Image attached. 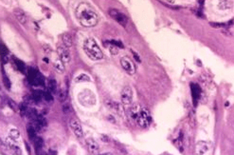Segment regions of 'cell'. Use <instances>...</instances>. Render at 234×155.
I'll return each mask as SVG.
<instances>
[{
  "instance_id": "6da1fadb",
  "label": "cell",
  "mask_w": 234,
  "mask_h": 155,
  "mask_svg": "<svg viewBox=\"0 0 234 155\" xmlns=\"http://www.w3.org/2000/svg\"><path fill=\"white\" fill-rule=\"evenodd\" d=\"M76 17L83 27H94L98 24L97 13L87 3H81L76 9Z\"/></svg>"
},
{
  "instance_id": "7a4b0ae2",
  "label": "cell",
  "mask_w": 234,
  "mask_h": 155,
  "mask_svg": "<svg viewBox=\"0 0 234 155\" xmlns=\"http://www.w3.org/2000/svg\"><path fill=\"white\" fill-rule=\"evenodd\" d=\"M83 50L90 59L98 61L103 58V54L101 48L98 46L97 42L93 38H87L83 43Z\"/></svg>"
},
{
  "instance_id": "3957f363",
  "label": "cell",
  "mask_w": 234,
  "mask_h": 155,
  "mask_svg": "<svg viewBox=\"0 0 234 155\" xmlns=\"http://www.w3.org/2000/svg\"><path fill=\"white\" fill-rule=\"evenodd\" d=\"M151 121H152V118L148 113V110L145 109H141L140 111V114H138V117L136 119L138 126L142 128H146L150 126Z\"/></svg>"
},
{
  "instance_id": "277c9868",
  "label": "cell",
  "mask_w": 234,
  "mask_h": 155,
  "mask_svg": "<svg viewBox=\"0 0 234 155\" xmlns=\"http://www.w3.org/2000/svg\"><path fill=\"white\" fill-rule=\"evenodd\" d=\"M120 100L122 102V104L125 106H129L131 104L133 100V90L131 87L125 86L123 88V90H121V93H120Z\"/></svg>"
},
{
  "instance_id": "5b68a950",
  "label": "cell",
  "mask_w": 234,
  "mask_h": 155,
  "mask_svg": "<svg viewBox=\"0 0 234 155\" xmlns=\"http://www.w3.org/2000/svg\"><path fill=\"white\" fill-rule=\"evenodd\" d=\"M120 64L121 67H122L123 70L130 75H134L136 73V67L133 63V61H131V59L128 57H122L120 59Z\"/></svg>"
},
{
  "instance_id": "8992f818",
  "label": "cell",
  "mask_w": 234,
  "mask_h": 155,
  "mask_svg": "<svg viewBox=\"0 0 234 155\" xmlns=\"http://www.w3.org/2000/svg\"><path fill=\"white\" fill-rule=\"evenodd\" d=\"M69 48H67L66 46L65 45H60L58 46L57 48V53H58V55L60 57V59L62 60V61L66 64V63H69V61H70V51H69L68 50Z\"/></svg>"
},
{
  "instance_id": "52a82bcc",
  "label": "cell",
  "mask_w": 234,
  "mask_h": 155,
  "mask_svg": "<svg viewBox=\"0 0 234 155\" xmlns=\"http://www.w3.org/2000/svg\"><path fill=\"white\" fill-rule=\"evenodd\" d=\"M69 126H70L72 131L74 132V134L78 137V138H83V127H82V125L79 120L76 118L71 119L70 122H69Z\"/></svg>"
},
{
  "instance_id": "ba28073f",
  "label": "cell",
  "mask_w": 234,
  "mask_h": 155,
  "mask_svg": "<svg viewBox=\"0 0 234 155\" xmlns=\"http://www.w3.org/2000/svg\"><path fill=\"white\" fill-rule=\"evenodd\" d=\"M109 14H110V16L112 17V18H114L119 24L122 25V26H125L126 23L128 22L127 17L123 13H121L119 11L115 10V9H111V10L109 11Z\"/></svg>"
},
{
  "instance_id": "9c48e42d",
  "label": "cell",
  "mask_w": 234,
  "mask_h": 155,
  "mask_svg": "<svg viewBox=\"0 0 234 155\" xmlns=\"http://www.w3.org/2000/svg\"><path fill=\"white\" fill-rule=\"evenodd\" d=\"M86 146H87V149L89 151V153L91 154H96L99 152V145L98 143L95 141L94 139H87L86 140Z\"/></svg>"
},
{
  "instance_id": "30bf717a",
  "label": "cell",
  "mask_w": 234,
  "mask_h": 155,
  "mask_svg": "<svg viewBox=\"0 0 234 155\" xmlns=\"http://www.w3.org/2000/svg\"><path fill=\"white\" fill-rule=\"evenodd\" d=\"M13 13L16 17V19L18 20L21 24H26L27 23V16H26V13H24V11H22L21 9H15L13 11Z\"/></svg>"
},
{
  "instance_id": "8fae6325",
  "label": "cell",
  "mask_w": 234,
  "mask_h": 155,
  "mask_svg": "<svg viewBox=\"0 0 234 155\" xmlns=\"http://www.w3.org/2000/svg\"><path fill=\"white\" fill-rule=\"evenodd\" d=\"M140 108L138 107L137 105H134L132 107L129 108V110H128V115L130 116V118H131L132 120H136L137 117H138V114H140Z\"/></svg>"
},
{
  "instance_id": "7c38bea8",
  "label": "cell",
  "mask_w": 234,
  "mask_h": 155,
  "mask_svg": "<svg viewBox=\"0 0 234 155\" xmlns=\"http://www.w3.org/2000/svg\"><path fill=\"white\" fill-rule=\"evenodd\" d=\"M210 149V145L207 142H198L196 145V152L198 154H205L209 151Z\"/></svg>"
},
{
  "instance_id": "4fadbf2b",
  "label": "cell",
  "mask_w": 234,
  "mask_h": 155,
  "mask_svg": "<svg viewBox=\"0 0 234 155\" xmlns=\"http://www.w3.org/2000/svg\"><path fill=\"white\" fill-rule=\"evenodd\" d=\"M62 41L64 45L67 48H70L73 45V38L70 32H65L62 34Z\"/></svg>"
},
{
  "instance_id": "5bb4252c",
  "label": "cell",
  "mask_w": 234,
  "mask_h": 155,
  "mask_svg": "<svg viewBox=\"0 0 234 155\" xmlns=\"http://www.w3.org/2000/svg\"><path fill=\"white\" fill-rule=\"evenodd\" d=\"M54 70L58 73H64L65 72V63L61 59H57L53 64Z\"/></svg>"
},
{
  "instance_id": "9a60e30c",
  "label": "cell",
  "mask_w": 234,
  "mask_h": 155,
  "mask_svg": "<svg viewBox=\"0 0 234 155\" xmlns=\"http://www.w3.org/2000/svg\"><path fill=\"white\" fill-rule=\"evenodd\" d=\"M37 73H38V72H36L35 70H33V68H30V70H29V72H28V79H29L30 84L34 85V83H35V79H36Z\"/></svg>"
},
{
  "instance_id": "2e32d148",
  "label": "cell",
  "mask_w": 234,
  "mask_h": 155,
  "mask_svg": "<svg viewBox=\"0 0 234 155\" xmlns=\"http://www.w3.org/2000/svg\"><path fill=\"white\" fill-rule=\"evenodd\" d=\"M198 86H194L192 85V90H193V101H194V104H195V101L198 100L199 98V94H200V89H197Z\"/></svg>"
},
{
  "instance_id": "e0dca14e",
  "label": "cell",
  "mask_w": 234,
  "mask_h": 155,
  "mask_svg": "<svg viewBox=\"0 0 234 155\" xmlns=\"http://www.w3.org/2000/svg\"><path fill=\"white\" fill-rule=\"evenodd\" d=\"M27 132H28L29 138H30V140H35V139H36V131H35V127H29Z\"/></svg>"
},
{
  "instance_id": "ac0fdd59",
  "label": "cell",
  "mask_w": 234,
  "mask_h": 155,
  "mask_svg": "<svg viewBox=\"0 0 234 155\" xmlns=\"http://www.w3.org/2000/svg\"><path fill=\"white\" fill-rule=\"evenodd\" d=\"M43 145H44L43 139L41 138V137H36V139L34 140V147H35L36 151L41 150V149L43 148Z\"/></svg>"
},
{
  "instance_id": "d6986e66",
  "label": "cell",
  "mask_w": 234,
  "mask_h": 155,
  "mask_svg": "<svg viewBox=\"0 0 234 155\" xmlns=\"http://www.w3.org/2000/svg\"><path fill=\"white\" fill-rule=\"evenodd\" d=\"M43 98H44L47 102H50L53 100V96H52V92H51L49 90H45L43 91Z\"/></svg>"
},
{
  "instance_id": "ffe728a7",
  "label": "cell",
  "mask_w": 234,
  "mask_h": 155,
  "mask_svg": "<svg viewBox=\"0 0 234 155\" xmlns=\"http://www.w3.org/2000/svg\"><path fill=\"white\" fill-rule=\"evenodd\" d=\"M10 137L15 141L18 140L20 137V132L18 131V130H16V128H12L10 131Z\"/></svg>"
},
{
  "instance_id": "44dd1931",
  "label": "cell",
  "mask_w": 234,
  "mask_h": 155,
  "mask_svg": "<svg viewBox=\"0 0 234 155\" xmlns=\"http://www.w3.org/2000/svg\"><path fill=\"white\" fill-rule=\"evenodd\" d=\"M43 97V91L41 90H34L32 93V98L35 102H40Z\"/></svg>"
},
{
  "instance_id": "7402d4cb",
  "label": "cell",
  "mask_w": 234,
  "mask_h": 155,
  "mask_svg": "<svg viewBox=\"0 0 234 155\" xmlns=\"http://www.w3.org/2000/svg\"><path fill=\"white\" fill-rule=\"evenodd\" d=\"M44 77H43V75L41 73H37V76H36V79H35V83H34V85L36 86H44Z\"/></svg>"
},
{
  "instance_id": "603a6c76",
  "label": "cell",
  "mask_w": 234,
  "mask_h": 155,
  "mask_svg": "<svg viewBox=\"0 0 234 155\" xmlns=\"http://www.w3.org/2000/svg\"><path fill=\"white\" fill-rule=\"evenodd\" d=\"M48 90H49L51 92H55V91H56L57 86H56V81H55L54 79L49 80V82H48Z\"/></svg>"
},
{
  "instance_id": "cb8c5ba5",
  "label": "cell",
  "mask_w": 234,
  "mask_h": 155,
  "mask_svg": "<svg viewBox=\"0 0 234 155\" xmlns=\"http://www.w3.org/2000/svg\"><path fill=\"white\" fill-rule=\"evenodd\" d=\"M220 9L224 10V9H229L231 7V3L229 2V0H223L222 2H220V4L218 5Z\"/></svg>"
},
{
  "instance_id": "d4e9b609",
  "label": "cell",
  "mask_w": 234,
  "mask_h": 155,
  "mask_svg": "<svg viewBox=\"0 0 234 155\" xmlns=\"http://www.w3.org/2000/svg\"><path fill=\"white\" fill-rule=\"evenodd\" d=\"M15 64H16V67L21 72H25L26 71V67H25V64L22 63V61H19V60H16L15 61Z\"/></svg>"
},
{
  "instance_id": "484cf974",
  "label": "cell",
  "mask_w": 234,
  "mask_h": 155,
  "mask_svg": "<svg viewBox=\"0 0 234 155\" xmlns=\"http://www.w3.org/2000/svg\"><path fill=\"white\" fill-rule=\"evenodd\" d=\"M90 78L86 74H81L76 78V82H81V81H89Z\"/></svg>"
},
{
  "instance_id": "4316f807",
  "label": "cell",
  "mask_w": 234,
  "mask_h": 155,
  "mask_svg": "<svg viewBox=\"0 0 234 155\" xmlns=\"http://www.w3.org/2000/svg\"><path fill=\"white\" fill-rule=\"evenodd\" d=\"M109 50H110V53H111L112 54H114V55H117V54H119V49H118V47H117L116 45H114V44H112V45L110 46Z\"/></svg>"
},
{
  "instance_id": "83f0119b",
  "label": "cell",
  "mask_w": 234,
  "mask_h": 155,
  "mask_svg": "<svg viewBox=\"0 0 234 155\" xmlns=\"http://www.w3.org/2000/svg\"><path fill=\"white\" fill-rule=\"evenodd\" d=\"M27 110H28V109H27V107H26V105H24V104L20 105V113H21V115H25L26 113H27Z\"/></svg>"
},
{
  "instance_id": "f1b7e54d",
  "label": "cell",
  "mask_w": 234,
  "mask_h": 155,
  "mask_svg": "<svg viewBox=\"0 0 234 155\" xmlns=\"http://www.w3.org/2000/svg\"><path fill=\"white\" fill-rule=\"evenodd\" d=\"M4 83H5V86H6V88H8V89H10L11 88V82H10V80H9V78L7 76H4Z\"/></svg>"
},
{
  "instance_id": "f546056e",
  "label": "cell",
  "mask_w": 234,
  "mask_h": 155,
  "mask_svg": "<svg viewBox=\"0 0 234 155\" xmlns=\"http://www.w3.org/2000/svg\"><path fill=\"white\" fill-rule=\"evenodd\" d=\"M63 110H64V113H65L66 114H67V113H70L71 108H70V106H69V105H65V106L63 107Z\"/></svg>"
},
{
  "instance_id": "4dcf8cb0",
  "label": "cell",
  "mask_w": 234,
  "mask_h": 155,
  "mask_svg": "<svg viewBox=\"0 0 234 155\" xmlns=\"http://www.w3.org/2000/svg\"><path fill=\"white\" fill-rule=\"evenodd\" d=\"M133 54H134V57H135V58H136V60H137V62H140V58H138L137 54H136V53H134V51H133Z\"/></svg>"
},
{
  "instance_id": "1f68e13d",
  "label": "cell",
  "mask_w": 234,
  "mask_h": 155,
  "mask_svg": "<svg viewBox=\"0 0 234 155\" xmlns=\"http://www.w3.org/2000/svg\"><path fill=\"white\" fill-rule=\"evenodd\" d=\"M169 1H171V2H172V1H175V0H169Z\"/></svg>"
}]
</instances>
